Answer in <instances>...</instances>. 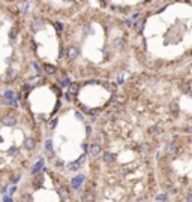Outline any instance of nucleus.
Listing matches in <instances>:
<instances>
[{
    "instance_id": "nucleus-8",
    "label": "nucleus",
    "mask_w": 192,
    "mask_h": 202,
    "mask_svg": "<svg viewBox=\"0 0 192 202\" xmlns=\"http://www.w3.org/2000/svg\"><path fill=\"white\" fill-rule=\"evenodd\" d=\"M114 160H116V156L113 153H105L104 154V162L105 163H113Z\"/></svg>"
},
{
    "instance_id": "nucleus-27",
    "label": "nucleus",
    "mask_w": 192,
    "mask_h": 202,
    "mask_svg": "<svg viewBox=\"0 0 192 202\" xmlns=\"http://www.w3.org/2000/svg\"><path fill=\"white\" fill-rule=\"evenodd\" d=\"M186 130H188V132H192V127H188Z\"/></svg>"
},
{
    "instance_id": "nucleus-19",
    "label": "nucleus",
    "mask_w": 192,
    "mask_h": 202,
    "mask_svg": "<svg viewBox=\"0 0 192 202\" xmlns=\"http://www.w3.org/2000/svg\"><path fill=\"white\" fill-rule=\"evenodd\" d=\"M56 29H57L59 32H62V30H63V24H62V23H56Z\"/></svg>"
},
{
    "instance_id": "nucleus-13",
    "label": "nucleus",
    "mask_w": 192,
    "mask_h": 202,
    "mask_svg": "<svg viewBox=\"0 0 192 202\" xmlns=\"http://www.w3.org/2000/svg\"><path fill=\"white\" fill-rule=\"evenodd\" d=\"M114 45H116L117 48H123V45H125V42H123V39H122V38H117V39L114 41Z\"/></svg>"
},
{
    "instance_id": "nucleus-21",
    "label": "nucleus",
    "mask_w": 192,
    "mask_h": 202,
    "mask_svg": "<svg viewBox=\"0 0 192 202\" xmlns=\"http://www.w3.org/2000/svg\"><path fill=\"white\" fill-rule=\"evenodd\" d=\"M149 132H152V133H155V132H156V133H158V132H159V129L153 126V127H150V129H149Z\"/></svg>"
},
{
    "instance_id": "nucleus-17",
    "label": "nucleus",
    "mask_w": 192,
    "mask_h": 202,
    "mask_svg": "<svg viewBox=\"0 0 192 202\" xmlns=\"http://www.w3.org/2000/svg\"><path fill=\"white\" fill-rule=\"evenodd\" d=\"M168 199V195H159L156 196V201H167Z\"/></svg>"
},
{
    "instance_id": "nucleus-24",
    "label": "nucleus",
    "mask_w": 192,
    "mask_h": 202,
    "mask_svg": "<svg viewBox=\"0 0 192 202\" xmlns=\"http://www.w3.org/2000/svg\"><path fill=\"white\" fill-rule=\"evenodd\" d=\"M3 201H8V202H11V201H12V198H9V196H5V198H3Z\"/></svg>"
},
{
    "instance_id": "nucleus-20",
    "label": "nucleus",
    "mask_w": 192,
    "mask_h": 202,
    "mask_svg": "<svg viewBox=\"0 0 192 202\" xmlns=\"http://www.w3.org/2000/svg\"><path fill=\"white\" fill-rule=\"evenodd\" d=\"M62 85H63V87L69 85V79H68V78H63V79H62Z\"/></svg>"
},
{
    "instance_id": "nucleus-11",
    "label": "nucleus",
    "mask_w": 192,
    "mask_h": 202,
    "mask_svg": "<svg viewBox=\"0 0 192 202\" xmlns=\"http://www.w3.org/2000/svg\"><path fill=\"white\" fill-rule=\"evenodd\" d=\"M44 69H45V72H47V73H50V75L56 73V67H54L53 64H45V66H44Z\"/></svg>"
},
{
    "instance_id": "nucleus-25",
    "label": "nucleus",
    "mask_w": 192,
    "mask_h": 202,
    "mask_svg": "<svg viewBox=\"0 0 192 202\" xmlns=\"http://www.w3.org/2000/svg\"><path fill=\"white\" fill-rule=\"evenodd\" d=\"M83 150H84V153H86V151L89 150V147H87V144H84V145H83Z\"/></svg>"
},
{
    "instance_id": "nucleus-14",
    "label": "nucleus",
    "mask_w": 192,
    "mask_h": 202,
    "mask_svg": "<svg viewBox=\"0 0 192 202\" xmlns=\"http://www.w3.org/2000/svg\"><path fill=\"white\" fill-rule=\"evenodd\" d=\"M81 199H83V201H93V199H95V196H93L92 193H89V192H87L86 195H83V196H81Z\"/></svg>"
},
{
    "instance_id": "nucleus-26",
    "label": "nucleus",
    "mask_w": 192,
    "mask_h": 202,
    "mask_svg": "<svg viewBox=\"0 0 192 202\" xmlns=\"http://www.w3.org/2000/svg\"><path fill=\"white\" fill-rule=\"evenodd\" d=\"M186 199H188V201H192V195H188V196H186Z\"/></svg>"
},
{
    "instance_id": "nucleus-16",
    "label": "nucleus",
    "mask_w": 192,
    "mask_h": 202,
    "mask_svg": "<svg viewBox=\"0 0 192 202\" xmlns=\"http://www.w3.org/2000/svg\"><path fill=\"white\" fill-rule=\"evenodd\" d=\"M143 26H144V21L141 20V21H138V23H137V26H135V30H137V32H141V30H143Z\"/></svg>"
},
{
    "instance_id": "nucleus-5",
    "label": "nucleus",
    "mask_w": 192,
    "mask_h": 202,
    "mask_svg": "<svg viewBox=\"0 0 192 202\" xmlns=\"http://www.w3.org/2000/svg\"><path fill=\"white\" fill-rule=\"evenodd\" d=\"M32 32H39L41 29H42V21L41 20H35L33 23H32Z\"/></svg>"
},
{
    "instance_id": "nucleus-4",
    "label": "nucleus",
    "mask_w": 192,
    "mask_h": 202,
    "mask_svg": "<svg viewBox=\"0 0 192 202\" xmlns=\"http://www.w3.org/2000/svg\"><path fill=\"white\" fill-rule=\"evenodd\" d=\"M165 151H167V154H176V151H177V145H176L174 142H170V144H167Z\"/></svg>"
},
{
    "instance_id": "nucleus-28",
    "label": "nucleus",
    "mask_w": 192,
    "mask_h": 202,
    "mask_svg": "<svg viewBox=\"0 0 192 202\" xmlns=\"http://www.w3.org/2000/svg\"><path fill=\"white\" fill-rule=\"evenodd\" d=\"M66 2H72V0H66Z\"/></svg>"
},
{
    "instance_id": "nucleus-10",
    "label": "nucleus",
    "mask_w": 192,
    "mask_h": 202,
    "mask_svg": "<svg viewBox=\"0 0 192 202\" xmlns=\"http://www.w3.org/2000/svg\"><path fill=\"white\" fill-rule=\"evenodd\" d=\"M59 193H60V198H62V199H68V195H69V190H68V187H65V186H62V187L59 189Z\"/></svg>"
},
{
    "instance_id": "nucleus-15",
    "label": "nucleus",
    "mask_w": 192,
    "mask_h": 202,
    "mask_svg": "<svg viewBox=\"0 0 192 202\" xmlns=\"http://www.w3.org/2000/svg\"><path fill=\"white\" fill-rule=\"evenodd\" d=\"M69 91L75 94V93L78 91V85H77V84H69Z\"/></svg>"
},
{
    "instance_id": "nucleus-6",
    "label": "nucleus",
    "mask_w": 192,
    "mask_h": 202,
    "mask_svg": "<svg viewBox=\"0 0 192 202\" xmlns=\"http://www.w3.org/2000/svg\"><path fill=\"white\" fill-rule=\"evenodd\" d=\"M83 180H84L83 175H78V177L72 178V187H74V189H78V187L81 186V181H83Z\"/></svg>"
},
{
    "instance_id": "nucleus-3",
    "label": "nucleus",
    "mask_w": 192,
    "mask_h": 202,
    "mask_svg": "<svg viewBox=\"0 0 192 202\" xmlns=\"http://www.w3.org/2000/svg\"><path fill=\"white\" fill-rule=\"evenodd\" d=\"M78 57V50L75 48V47H71L69 50H68V58L69 60H74V58H77Z\"/></svg>"
},
{
    "instance_id": "nucleus-18",
    "label": "nucleus",
    "mask_w": 192,
    "mask_h": 202,
    "mask_svg": "<svg viewBox=\"0 0 192 202\" xmlns=\"http://www.w3.org/2000/svg\"><path fill=\"white\" fill-rule=\"evenodd\" d=\"M45 150H47V151H50V153L53 151V148H51V141H47V144H45Z\"/></svg>"
},
{
    "instance_id": "nucleus-22",
    "label": "nucleus",
    "mask_w": 192,
    "mask_h": 202,
    "mask_svg": "<svg viewBox=\"0 0 192 202\" xmlns=\"http://www.w3.org/2000/svg\"><path fill=\"white\" fill-rule=\"evenodd\" d=\"M171 108H173V110H171L173 112H176V111H177V105H176V104H173V105H171Z\"/></svg>"
},
{
    "instance_id": "nucleus-7",
    "label": "nucleus",
    "mask_w": 192,
    "mask_h": 202,
    "mask_svg": "<svg viewBox=\"0 0 192 202\" xmlns=\"http://www.w3.org/2000/svg\"><path fill=\"white\" fill-rule=\"evenodd\" d=\"M42 165H44V160H39V162H38V163H36V165H35V166L32 168V171H30V174H32V175H36V174H38L39 171H41V168H42Z\"/></svg>"
},
{
    "instance_id": "nucleus-1",
    "label": "nucleus",
    "mask_w": 192,
    "mask_h": 202,
    "mask_svg": "<svg viewBox=\"0 0 192 202\" xmlns=\"http://www.w3.org/2000/svg\"><path fill=\"white\" fill-rule=\"evenodd\" d=\"M24 147H26V150H29V151L35 150V147H36V139H35V138H27V139L24 141Z\"/></svg>"
},
{
    "instance_id": "nucleus-23",
    "label": "nucleus",
    "mask_w": 192,
    "mask_h": 202,
    "mask_svg": "<svg viewBox=\"0 0 192 202\" xmlns=\"http://www.w3.org/2000/svg\"><path fill=\"white\" fill-rule=\"evenodd\" d=\"M56 124H57V120H53V121H51V124H50V126H51V127H56Z\"/></svg>"
},
{
    "instance_id": "nucleus-2",
    "label": "nucleus",
    "mask_w": 192,
    "mask_h": 202,
    "mask_svg": "<svg viewBox=\"0 0 192 202\" xmlns=\"http://www.w3.org/2000/svg\"><path fill=\"white\" fill-rule=\"evenodd\" d=\"M17 70H14V69H9L8 72H6V75H5V81L6 82H12L15 78H17Z\"/></svg>"
},
{
    "instance_id": "nucleus-12",
    "label": "nucleus",
    "mask_w": 192,
    "mask_h": 202,
    "mask_svg": "<svg viewBox=\"0 0 192 202\" xmlns=\"http://www.w3.org/2000/svg\"><path fill=\"white\" fill-rule=\"evenodd\" d=\"M80 165H81V163H80V162L77 160V162H74V163H69V165H68V168H69L71 171H78Z\"/></svg>"
},
{
    "instance_id": "nucleus-9",
    "label": "nucleus",
    "mask_w": 192,
    "mask_h": 202,
    "mask_svg": "<svg viewBox=\"0 0 192 202\" xmlns=\"http://www.w3.org/2000/svg\"><path fill=\"white\" fill-rule=\"evenodd\" d=\"M101 153V147L98 145V144H93L92 147H90V154L92 156H98Z\"/></svg>"
}]
</instances>
